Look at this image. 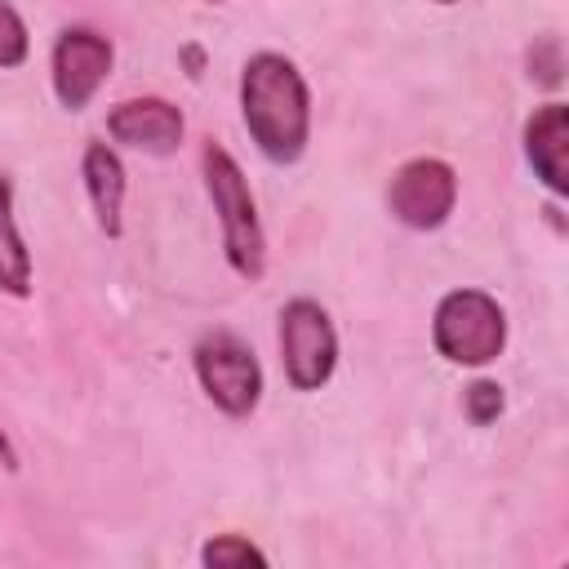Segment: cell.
I'll use <instances>...</instances> for the list:
<instances>
[{"label": "cell", "mask_w": 569, "mask_h": 569, "mask_svg": "<svg viewBox=\"0 0 569 569\" xmlns=\"http://www.w3.org/2000/svg\"><path fill=\"white\" fill-rule=\"evenodd\" d=\"M240 111L253 147L271 164H298L311 138V93L284 53H253L240 71Z\"/></svg>", "instance_id": "cell-1"}, {"label": "cell", "mask_w": 569, "mask_h": 569, "mask_svg": "<svg viewBox=\"0 0 569 569\" xmlns=\"http://www.w3.org/2000/svg\"><path fill=\"white\" fill-rule=\"evenodd\" d=\"M200 173H204V191L213 200V213L222 222V253L231 262V271L240 280H262L267 271V231L258 222V204L249 191L244 169L236 164V156L222 142H204L200 147Z\"/></svg>", "instance_id": "cell-2"}, {"label": "cell", "mask_w": 569, "mask_h": 569, "mask_svg": "<svg viewBox=\"0 0 569 569\" xmlns=\"http://www.w3.org/2000/svg\"><path fill=\"white\" fill-rule=\"evenodd\" d=\"M431 342L449 365L485 369L507 347V311L485 289H449L436 302Z\"/></svg>", "instance_id": "cell-3"}, {"label": "cell", "mask_w": 569, "mask_h": 569, "mask_svg": "<svg viewBox=\"0 0 569 569\" xmlns=\"http://www.w3.org/2000/svg\"><path fill=\"white\" fill-rule=\"evenodd\" d=\"M200 391L213 400V409H222L227 418H249L262 400V365L253 356V347L244 338H236L231 329H213L196 342L191 351Z\"/></svg>", "instance_id": "cell-4"}, {"label": "cell", "mask_w": 569, "mask_h": 569, "mask_svg": "<svg viewBox=\"0 0 569 569\" xmlns=\"http://www.w3.org/2000/svg\"><path fill=\"white\" fill-rule=\"evenodd\" d=\"M280 365L293 391H320L338 369V333L316 298H289L280 307Z\"/></svg>", "instance_id": "cell-5"}, {"label": "cell", "mask_w": 569, "mask_h": 569, "mask_svg": "<svg viewBox=\"0 0 569 569\" xmlns=\"http://www.w3.org/2000/svg\"><path fill=\"white\" fill-rule=\"evenodd\" d=\"M458 204V173L440 156H413L391 173L387 209L409 231H436L449 222Z\"/></svg>", "instance_id": "cell-6"}, {"label": "cell", "mask_w": 569, "mask_h": 569, "mask_svg": "<svg viewBox=\"0 0 569 569\" xmlns=\"http://www.w3.org/2000/svg\"><path fill=\"white\" fill-rule=\"evenodd\" d=\"M111 62H116V49L102 31H93V27L58 31L49 71H53V93H58L62 111H84L93 102V93L102 89V80L111 76Z\"/></svg>", "instance_id": "cell-7"}, {"label": "cell", "mask_w": 569, "mask_h": 569, "mask_svg": "<svg viewBox=\"0 0 569 569\" xmlns=\"http://www.w3.org/2000/svg\"><path fill=\"white\" fill-rule=\"evenodd\" d=\"M182 111L169 102V98H124L107 111V133L120 142V147H133V151H147V156H173L182 147Z\"/></svg>", "instance_id": "cell-8"}, {"label": "cell", "mask_w": 569, "mask_h": 569, "mask_svg": "<svg viewBox=\"0 0 569 569\" xmlns=\"http://www.w3.org/2000/svg\"><path fill=\"white\" fill-rule=\"evenodd\" d=\"M565 142H569V107L565 102H542L525 120V160L533 164V173L542 178V187L551 196H565L569 191V178H565Z\"/></svg>", "instance_id": "cell-9"}, {"label": "cell", "mask_w": 569, "mask_h": 569, "mask_svg": "<svg viewBox=\"0 0 569 569\" xmlns=\"http://www.w3.org/2000/svg\"><path fill=\"white\" fill-rule=\"evenodd\" d=\"M80 173H84V191H89V204H93V218H98L102 236L116 240L124 231V222H120V209H124V164H120L116 147L89 142L84 160H80Z\"/></svg>", "instance_id": "cell-10"}, {"label": "cell", "mask_w": 569, "mask_h": 569, "mask_svg": "<svg viewBox=\"0 0 569 569\" xmlns=\"http://www.w3.org/2000/svg\"><path fill=\"white\" fill-rule=\"evenodd\" d=\"M0 289L9 298L31 293V253H27V240L13 218V182L4 169H0Z\"/></svg>", "instance_id": "cell-11"}, {"label": "cell", "mask_w": 569, "mask_h": 569, "mask_svg": "<svg viewBox=\"0 0 569 569\" xmlns=\"http://www.w3.org/2000/svg\"><path fill=\"white\" fill-rule=\"evenodd\" d=\"M27 53H31L27 22H22V13H18L9 0H0V67H4V71H9V67H22Z\"/></svg>", "instance_id": "cell-12"}, {"label": "cell", "mask_w": 569, "mask_h": 569, "mask_svg": "<svg viewBox=\"0 0 569 569\" xmlns=\"http://www.w3.org/2000/svg\"><path fill=\"white\" fill-rule=\"evenodd\" d=\"M200 560L204 565H213V569H222V565H262L267 560V551H258L249 538H240V533H218V538H209L204 547H200Z\"/></svg>", "instance_id": "cell-13"}, {"label": "cell", "mask_w": 569, "mask_h": 569, "mask_svg": "<svg viewBox=\"0 0 569 569\" xmlns=\"http://www.w3.org/2000/svg\"><path fill=\"white\" fill-rule=\"evenodd\" d=\"M502 405H507V396H502V387L489 382V378H476V382L462 391V413H467L476 427H489V422L502 413Z\"/></svg>", "instance_id": "cell-14"}, {"label": "cell", "mask_w": 569, "mask_h": 569, "mask_svg": "<svg viewBox=\"0 0 569 569\" xmlns=\"http://www.w3.org/2000/svg\"><path fill=\"white\" fill-rule=\"evenodd\" d=\"M529 76L538 84H560V44L542 40L538 49H529Z\"/></svg>", "instance_id": "cell-15"}, {"label": "cell", "mask_w": 569, "mask_h": 569, "mask_svg": "<svg viewBox=\"0 0 569 569\" xmlns=\"http://www.w3.org/2000/svg\"><path fill=\"white\" fill-rule=\"evenodd\" d=\"M0 467L4 471H18V449H13V440H9L4 427H0Z\"/></svg>", "instance_id": "cell-16"}, {"label": "cell", "mask_w": 569, "mask_h": 569, "mask_svg": "<svg viewBox=\"0 0 569 569\" xmlns=\"http://www.w3.org/2000/svg\"><path fill=\"white\" fill-rule=\"evenodd\" d=\"M436 4H458V0H436Z\"/></svg>", "instance_id": "cell-17"}, {"label": "cell", "mask_w": 569, "mask_h": 569, "mask_svg": "<svg viewBox=\"0 0 569 569\" xmlns=\"http://www.w3.org/2000/svg\"><path fill=\"white\" fill-rule=\"evenodd\" d=\"M209 4H222V0H209Z\"/></svg>", "instance_id": "cell-18"}]
</instances>
